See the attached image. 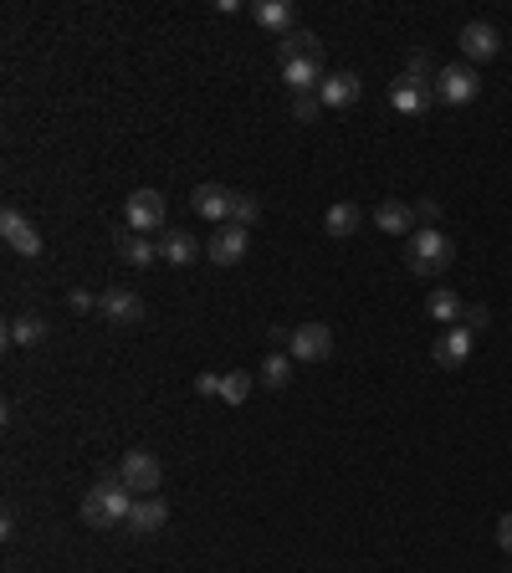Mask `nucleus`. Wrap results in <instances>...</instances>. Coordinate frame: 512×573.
Listing matches in <instances>:
<instances>
[{
	"label": "nucleus",
	"mask_w": 512,
	"mask_h": 573,
	"mask_svg": "<svg viewBox=\"0 0 512 573\" xmlns=\"http://www.w3.org/2000/svg\"><path fill=\"white\" fill-rule=\"evenodd\" d=\"M134 492L123 487L118 476H108V481H98V487L82 497V522L88 527H123L128 522V512H134Z\"/></svg>",
	"instance_id": "obj_1"
},
{
	"label": "nucleus",
	"mask_w": 512,
	"mask_h": 573,
	"mask_svg": "<svg viewBox=\"0 0 512 573\" xmlns=\"http://www.w3.org/2000/svg\"><path fill=\"white\" fill-rule=\"evenodd\" d=\"M456 261V246L441 236V231H415L410 241H405V267L415 272V277H441L446 267Z\"/></svg>",
	"instance_id": "obj_2"
},
{
	"label": "nucleus",
	"mask_w": 512,
	"mask_h": 573,
	"mask_svg": "<svg viewBox=\"0 0 512 573\" xmlns=\"http://www.w3.org/2000/svg\"><path fill=\"white\" fill-rule=\"evenodd\" d=\"M477 93H482V77H477L472 62H456V67H441L436 72V98L441 103L466 108V103H477Z\"/></svg>",
	"instance_id": "obj_3"
},
{
	"label": "nucleus",
	"mask_w": 512,
	"mask_h": 573,
	"mask_svg": "<svg viewBox=\"0 0 512 573\" xmlns=\"http://www.w3.org/2000/svg\"><path fill=\"white\" fill-rule=\"evenodd\" d=\"M159 476H164V466H159L154 451H128V456L118 461V481H123L134 497H154V492H159Z\"/></svg>",
	"instance_id": "obj_4"
},
{
	"label": "nucleus",
	"mask_w": 512,
	"mask_h": 573,
	"mask_svg": "<svg viewBox=\"0 0 512 573\" xmlns=\"http://www.w3.org/2000/svg\"><path fill=\"white\" fill-rule=\"evenodd\" d=\"M98 313L113 323V328H139L144 323V297L134 287H108L98 297Z\"/></svg>",
	"instance_id": "obj_5"
},
{
	"label": "nucleus",
	"mask_w": 512,
	"mask_h": 573,
	"mask_svg": "<svg viewBox=\"0 0 512 573\" xmlns=\"http://www.w3.org/2000/svg\"><path fill=\"white\" fill-rule=\"evenodd\" d=\"M287 348H292V364H323L333 354V333L323 323H303V328H292Z\"/></svg>",
	"instance_id": "obj_6"
},
{
	"label": "nucleus",
	"mask_w": 512,
	"mask_h": 573,
	"mask_svg": "<svg viewBox=\"0 0 512 573\" xmlns=\"http://www.w3.org/2000/svg\"><path fill=\"white\" fill-rule=\"evenodd\" d=\"M123 215H128V231L154 236L164 226V195L159 190H134V195H128V205H123Z\"/></svg>",
	"instance_id": "obj_7"
},
{
	"label": "nucleus",
	"mask_w": 512,
	"mask_h": 573,
	"mask_svg": "<svg viewBox=\"0 0 512 573\" xmlns=\"http://www.w3.org/2000/svg\"><path fill=\"white\" fill-rule=\"evenodd\" d=\"M431 103H436V87H431V82H410V77H400V82L390 87V108H395L400 118L431 113Z\"/></svg>",
	"instance_id": "obj_8"
},
{
	"label": "nucleus",
	"mask_w": 512,
	"mask_h": 573,
	"mask_svg": "<svg viewBox=\"0 0 512 573\" xmlns=\"http://www.w3.org/2000/svg\"><path fill=\"white\" fill-rule=\"evenodd\" d=\"M461 52H466V62H492V57L502 52L497 26H487V21H466V26H461Z\"/></svg>",
	"instance_id": "obj_9"
},
{
	"label": "nucleus",
	"mask_w": 512,
	"mask_h": 573,
	"mask_svg": "<svg viewBox=\"0 0 512 573\" xmlns=\"http://www.w3.org/2000/svg\"><path fill=\"white\" fill-rule=\"evenodd\" d=\"M472 343H477V333L456 323V328H446V333L436 338L431 354H436V364H441V369H461L466 359H472Z\"/></svg>",
	"instance_id": "obj_10"
},
{
	"label": "nucleus",
	"mask_w": 512,
	"mask_h": 573,
	"mask_svg": "<svg viewBox=\"0 0 512 573\" xmlns=\"http://www.w3.org/2000/svg\"><path fill=\"white\" fill-rule=\"evenodd\" d=\"M164 522H169V507H164L159 497H139L123 527H128L134 538H154V533H164Z\"/></svg>",
	"instance_id": "obj_11"
},
{
	"label": "nucleus",
	"mask_w": 512,
	"mask_h": 573,
	"mask_svg": "<svg viewBox=\"0 0 512 573\" xmlns=\"http://www.w3.org/2000/svg\"><path fill=\"white\" fill-rule=\"evenodd\" d=\"M0 236H6V246L21 251V256H41V236H36V226H31L21 210H6V215H0Z\"/></svg>",
	"instance_id": "obj_12"
},
{
	"label": "nucleus",
	"mask_w": 512,
	"mask_h": 573,
	"mask_svg": "<svg viewBox=\"0 0 512 573\" xmlns=\"http://www.w3.org/2000/svg\"><path fill=\"white\" fill-rule=\"evenodd\" d=\"M359 93H364V82H359L354 72H328V77H323V87H318L323 108H354V103H359Z\"/></svg>",
	"instance_id": "obj_13"
},
{
	"label": "nucleus",
	"mask_w": 512,
	"mask_h": 573,
	"mask_svg": "<svg viewBox=\"0 0 512 573\" xmlns=\"http://www.w3.org/2000/svg\"><path fill=\"white\" fill-rule=\"evenodd\" d=\"M113 251L128 267H154V256H159L154 236H139V231H113Z\"/></svg>",
	"instance_id": "obj_14"
},
{
	"label": "nucleus",
	"mask_w": 512,
	"mask_h": 573,
	"mask_svg": "<svg viewBox=\"0 0 512 573\" xmlns=\"http://www.w3.org/2000/svg\"><path fill=\"white\" fill-rule=\"evenodd\" d=\"M205 256L216 261V267H236V261L246 256V231H241V226H221L216 236H210Z\"/></svg>",
	"instance_id": "obj_15"
},
{
	"label": "nucleus",
	"mask_w": 512,
	"mask_h": 573,
	"mask_svg": "<svg viewBox=\"0 0 512 573\" xmlns=\"http://www.w3.org/2000/svg\"><path fill=\"white\" fill-rule=\"evenodd\" d=\"M282 82L292 87L297 98L323 87V57H297V62H282Z\"/></svg>",
	"instance_id": "obj_16"
},
{
	"label": "nucleus",
	"mask_w": 512,
	"mask_h": 573,
	"mask_svg": "<svg viewBox=\"0 0 512 573\" xmlns=\"http://www.w3.org/2000/svg\"><path fill=\"white\" fill-rule=\"evenodd\" d=\"M190 205H195V215H200V220H231L236 195H231V190H221V185H195Z\"/></svg>",
	"instance_id": "obj_17"
},
{
	"label": "nucleus",
	"mask_w": 512,
	"mask_h": 573,
	"mask_svg": "<svg viewBox=\"0 0 512 573\" xmlns=\"http://www.w3.org/2000/svg\"><path fill=\"white\" fill-rule=\"evenodd\" d=\"M251 16H256V26H267V31H277V36L297 31V11H292V0H256Z\"/></svg>",
	"instance_id": "obj_18"
},
{
	"label": "nucleus",
	"mask_w": 512,
	"mask_h": 573,
	"mask_svg": "<svg viewBox=\"0 0 512 573\" xmlns=\"http://www.w3.org/2000/svg\"><path fill=\"white\" fill-rule=\"evenodd\" d=\"M374 226L384 231V236H415L410 226H415V205H400V200H384L379 210H374Z\"/></svg>",
	"instance_id": "obj_19"
},
{
	"label": "nucleus",
	"mask_w": 512,
	"mask_h": 573,
	"mask_svg": "<svg viewBox=\"0 0 512 573\" xmlns=\"http://www.w3.org/2000/svg\"><path fill=\"white\" fill-rule=\"evenodd\" d=\"M277 57L282 62H297V57H323V41H318V31H287V36H277Z\"/></svg>",
	"instance_id": "obj_20"
},
{
	"label": "nucleus",
	"mask_w": 512,
	"mask_h": 573,
	"mask_svg": "<svg viewBox=\"0 0 512 573\" xmlns=\"http://www.w3.org/2000/svg\"><path fill=\"white\" fill-rule=\"evenodd\" d=\"M323 231H328L333 241H349V236L359 231V205H354V200H338V205H328V215H323Z\"/></svg>",
	"instance_id": "obj_21"
},
{
	"label": "nucleus",
	"mask_w": 512,
	"mask_h": 573,
	"mask_svg": "<svg viewBox=\"0 0 512 573\" xmlns=\"http://www.w3.org/2000/svg\"><path fill=\"white\" fill-rule=\"evenodd\" d=\"M425 313H431L441 328H456L461 323V313H466V307H461V297L451 292V287H436L431 297H425Z\"/></svg>",
	"instance_id": "obj_22"
},
{
	"label": "nucleus",
	"mask_w": 512,
	"mask_h": 573,
	"mask_svg": "<svg viewBox=\"0 0 512 573\" xmlns=\"http://www.w3.org/2000/svg\"><path fill=\"white\" fill-rule=\"evenodd\" d=\"M195 236H185V231H164L159 236V256L169 261V267H190V261H195Z\"/></svg>",
	"instance_id": "obj_23"
},
{
	"label": "nucleus",
	"mask_w": 512,
	"mask_h": 573,
	"mask_svg": "<svg viewBox=\"0 0 512 573\" xmlns=\"http://www.w3.org/2000/svg\"><path fill=\"white\" fill-rule=\"evenodd\" d=\"M41 338H47V323H41V318H11V328H6L11 348H36Z\"/></svg>",
	"instance_id": "obj_24"
},
{
	"label": "nucleus",
	"mask_w": 512,
	"mask_h": 573,
	"mask_svg": "<svg viewBox=\"0 0 512 573\" xmlns=\"http://www.w3.org/2000/svg\"><path fill=\"white\" fill-rule=\"evenodd\" d=\"M287 379H292V354H267L262 359V384L267 389H282Z\"/></svg>",
	"instance_id": "obj_25"
},
{
	"label": "nucleus",
	"mask_w": 512,
	"mask_h": 573,
	"mask_svg": "<svg viewBox=\"0 0 512 573\" xmlns=\"http://www.w3.org/2000/svg\"><path fill=\"white\" fill-rule=\"evenodd\" d=\"M246 394H251V374H241V369L236 374H221V400L226 405H241Z\"/></svg>",
	"instance_id": "obj_26"
},
{
	"label": "nucleus",
	"mask_w": 512,
	"mask_h": 573,
	"mask_svg": "<svg viewBox=\"0 0 512 573\" xmlns=\"http://www.w3.org/2000/svg\"><path fill=\"white\" fill-rule=\"evenodd\" d=\"M251 220H262V200L256 195H236V205H231V226H251Z\"/></svg>",
	"instance_id": "obj_27"
},
{
	"label": "nucleus",
	"mask_w": 512,
	"mask_h": 573,
	"mask_svg": "<svg viewBox=\"0 0 512 573\" xmlns=\"http://www.w3.org/2000/svg\"><path fill=\"white\" fill-rule=\"evenodd\" d=\"M318 108H323V98H318V93L292 98V118H297V123H313V118H318Z\"/></svg>",
	"instance_id": "obj_28"
},
{
	"label": "nucleus",
	"mask_w": 512,
	"mask_h": 573,
	"mask_svg": "<svg viewBox=\"0 0 512 573\" xmlns=\"http://www.w3.org/2000/svg\"><path fill=\"white\" fill-rule=\"evenodd\" d=\"M415 220H420L425 231H441V200H420L415 205Z\"/></svg>",
	"instance_id": "obj_29"
},
{
	"label": "nucleus",
	"mask_w": 512,
	"mask_h": 573,
	"mask_svg": "<svg viewBox=\"0 0 512 573\" xmlns=\"http://www.w3.org/2000/svg\"><path fill=\"white\" fill-rule=\"evenodd\" d=\"M405 77H410V82H431V87H436V72H431V57H425V52H415V57H410V67H405Z\"/></svg>",
	"instance_id": "obj_30"
},
{
	"label": "nucleus",
	"mask_w": 512,
	"mask_h": 573,
	"mask_svg": "<svg viewBox=\"0 0 512 573\" xmlns=\"http://www.w3.org/2000/svg\"><path fill=\"white\" fill-rule=\"evenodd\" d=\"M195 394H205V400H221V374H210V369H205V374L195 379Z\"/></svg>",
	"instance_id": "obj_31"
},
{
	"label": "nucleus",
	"mask_w": 512,
	"mask_h": 573,
	"mask_svg": "<svg viewBox=\"0 0 512 573\" xmlns=\"http://www.w3.org/2000/svg\"><path fill=\"white\" fill-rule=\"evenodd\" d=\"M487 323H492L487 307H466V313H461V328H472V333H477V328H487Z\"/></svg>",
	"instance_id": "obj_32"
},
{
	"label": "nucleus",
	"mask_w": 512,
	"mask_h": 573,
	"mask_svg": "<svg viewBox=\"0 0 512 573\" xmlns=\"http://www.w3.org/2000/svg\"><path fill=\"white\" fill-rule=\"evenodd\" d=\"M497 543H502V553H512V512H502V522H497Z\"/></svg>",
	"instance_id": "obj_33"
},
{
	"label": "nucleus",
	"mask_w": 512,
	"mask_h": 573,
	"mask_svg": "<svg viewBox=\"0 0 512 573\" xmlns=\"http://www.w3.org/2000/svg\"><path fill=\"white\" fill-rule=\"evenodd\" d=\"M72 307H77V313H88V307H98V297H88V292H72Z\"/></svg>",
	"instance_id": "obj_34"
},
{
	"label": "nucleus",
	"mask_w": 512,
	"mask_h": 573,
	"mask_svg": "<svg viewBox=\"0 0 512 573\" xmlns=\"http://www.w3.org/2000/svg\"><path fill=\"white\" fill-rule=\"evenodd\" d=\"M507 573H512V568H507Z\"/></svg>",
	"instance_id": "obj_35"
}]
</instances>
